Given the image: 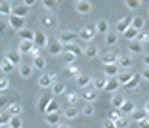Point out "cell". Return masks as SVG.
Returning <instances> with one entry per match:
<instances>
[{
  "mask_svg": "<svg viewBox=\"0 0 149 128\" xmlns=\"http://www.w3.org/2000/svg\"><path fill=\"white\" fill-rule=\"evenodd\" d=\"M77 38H79V33L71 31V29H67V31H61L59 35H57V40H59L61 44H71V42H77Z\"/></svg>",
  "mask_w": 149,
  "mask_h": 128,
  "instance_id": "cell-2",
  "label": "cell"
},
{
  "mask_svg": "<svg viewBox=\"0 0 149 128\" xmlns=\"http://www.w3.org/2000/svg\"><path fill=\"white\" fill-rule=\"evenodd\" d=\"M10 88V80L6 77H0V92H4V90Z\"/></svg>",
  "mask_w": 149,
  "mask_h": 128,
  "instance_id": "cell-50",
  "label": "cell"
},
{
  "mask_svg": "<svg viewBox=\"0 0 149 128\" xmlns=\"http://www.w3.org/2000/svg\"><path fill=\"white\" fill-rule=\"evenodd\" d=\"M134 29H138V31H141L145 27V19L141 17V15H136V17H132V23H130Z\"/></svg>",
  "mask_w": 149,
  "mask_h": 128,
  "instance_id": "cell-38",
  "label": "cell"
},
{
  "mask_svg": "<svg viewBox=\"0 0 149 128\" xmlns=\"http://www.w3.org/2000/svg\"><path fill=\"white\" fill-rule=\"evenodd\" d=\"M107 80H109V77L103 73V75H100V77H96V79H92V86H94V88H97V90H105Z\"/></svg>",
  "mask_w": 149,
  "mask_h": 128,
  "instance_id": "cell-17",
  "label": "cell"
},
{
  "mask_svg": "<svg viewBox=\"0 0 149 128\" xmlns=\"http://www.w3.org/2000/svg\"><path fill=\"white\" fill-rule=\"evenodd\" d=\"M44 120L50 126H59V120H61V115L59 111H54V113H44Z\"/></svg>",
  "mask_w": 149,
  "mask_h": 128,
  "instance_id": "cell-8",
  "label": "cell"
},
{
  "mask_svg": "<svg viewBox=\"0 0 149 128\" xmlns=\"http://www.w3.org/2000/svg\"><path fill=\"white\" fill-rule=\"evenodd\" d=\"M54 111H59V103H57L56 99H52L48 105L44 107V113H54Z\"/></svg>",
  "mask_w": 149,
  "mask_h": 128,
  "instance_id": "cell-44",
  "label": "cell"
},
{
  "mask_svg": "<svg viewBox=\"0 0 149 128\" xmlns=\"http://www.w3.org/2000/svg\"><path fill=\"white\" fill-rule=\"evenodd\" d=\"M74 10H77V13H80V15H88V13L92 12V4H90L88 0H77Z\"/></svg>",
  "mask_w": 149,
  "mask_h": 128,
  "instance_id": "cell-6",
  "label": "cell"
},
{
  "mask_svg": "<svg viewBox=\"0 0 149 128\" xmlns=\"http://www.w3.org/2000/svg\"><path fill=\"white\" fill-rule=\"evenodd\" d=\"M97 97H100V90L94 88V86H86V88H82V92H80V99H84V102L96 103Z\"/></svg>",
  "mask_w": 149,
  "mask_h": 128,
  "instance_id": "cell-1",
  "label": "cell"
},
{
  "mask_svg": "<svg viewBox=\"0 0 149 128\" xmlns=\"http://www.w3.org/2000/svg\"><path fill=\"white\" fill-rule=\"evenodd\" d=\"M118 65H120V69H132V65H134V59H132V54H123V56H118Z\"/></svg>",
  "mask_w": 149,
  "mask_h": 128,
  "instance_id": "cell-10",
  "label": "cell"
},
{
  "mask_svg": "<svg viewBox=\"0 0 149 128\" xmlns=\"http://www.w3.org/2000/svg\"><path fill=\"white\" fill-rule=\"evenodd\" d=\"M42 2V6L46 8V12H54L57 6V0H40Z\"/></svg>",
  "mask_w": 149,
  "mask_h": 128,
  "instance_id": "cell-41",
  "label": "cell"
},
{
  "mask_svg": "<svg viewBox=\"0 0 149 128\" xmlns=\"http://www.w3.org/2000/svg\"><path fill=\"white\" fill-rule=\"evenodd\" d=\"M17 35H19V38L21 40H35V31H31V29H19L17 31Z\"/></svg>",
  "mask_w": 149,
  "mask_h": 128,
  "instance_id": "cell-33",
  "label": "cell"
},
{
  "mask_svg": "<svg viewBox=\"0 0 149 128\" xmlns=\"http://www.w3.org/2000/svg\"><path fill=\"white\" fill-rule=\"evenodd\" d=\"M8 25H10V29L19 31V29L25 27V17H19V15H15V13H10L8 15Z\"/></svg>",
  "mask_w": 149,
  "mask_h": 128,
  "instance_id": "cell-5",
  "label": "cell"
},
{
  "mask_svg": "<svg viewBox=\"0 0 149 128\" xmlns=\"http://www.w3.org/2000/svg\"><path fill=\"white\" fill-rule=\"evenodd\" d=\"M118 109L123 111L124 115H132V113H134V111H136V105H134V103L130 102V99H124V103L120 107H118Z\"/></svg>",
  "mask_w": 149,
  "mask_h": 128,
  "instance_id": "cell-30",
  "label": "cell"
},
{
  "mask_svg": "<svg viewBox=\"0 0 149 128\" xmlns=\"http://www.w3.org/2000/svg\"><path fill=\"white\" fill-rule=\"evenodd\" d=\"M8 111L12 113V115H21L23 107H21V103H10V105H8Z\"/></svg>",
  "mask_w": 149,
  "mask_h": 128,
  "instance_id": "cell-43",
  "label": "cell"
},
{
  "mask_svg": "<svg viewBox=\"0 0 149 128\" xmlns=\"http://www.w3.org/2000/svg\"><path fill=\"white\" fill-rule=\"evenodd\" d=\"M36 2H38V0H23V4H25V6H29V8H33V6H35Z\"/></svg>",
  "mask_w": 149,
  "mask_h": 128,
  "instance_id": "cell-56",
  "label": "cell"
},
{
  "mask_svg": "<svg viewBox=\"0 0 149 128\" xmlns=\"http://www.w3.org/2000/svg\"><path fill=\"white\" fill-rule=\"evenodd\" d=\"M63 58H65V63H67V65H71V63H74V59L79 58V56H74L73 52H63Z\"/></svg>",
  "mask_w": 149,
  "mask_h": 128,
  "instance_id": "cell-48",
  "label": "cell"
},
{
  "mask_svg": "<svg viewBox=\"0 0 149 128\" xmlns=\"http://www.w3.org/2000/svg\"><path fill=\"white\" fill-rule=\"evenodd\" d=\"M33 46H35V42H33V40H21V42H19V46H17V50L21 54H31Z\"/></svg>",
  "mask_w": 149,
  "mask_h": 128,
  "instance_id": "cell-29",
  "label": "cell"
},
{
  "mask_svg": "<svg viewBox=\"0 0 149 128\" xmlns=\"http://www.w3.org/2000/svg\"><path fill=\"white\" fill-rule=\"evenodd\" d=\"M12 113H10V111H6V113H2V115H0V126H8L10 124V119H12Z\"/></svg>",
  "mask_w": 149,
  "mask_h": 128,
  "instance_id": "cell-45",
  "label": "cell"
},
{
  "mask_svg": "<svg viewBox=\"0 0 149 128\" xmlns=\"http://www.w3.org/2000/svg\"><path fill=\"white\" fill-rule=\"evenodd\" d=\"M140 82H141V73H134V75H132V79L128 80V84L124 86V88H126V90H138Z\"/></svg>",
  "mask_w": 149,
  "mask_h": 128,
  "instance_id": "cell-19",
  "label": "cell"
},
{
  "mask_svg": "<svg viewBox=\"0 0 149 128\" xmlns=\"http://www.w3.org/2000/svg\"><path fill=\"white\" fill-rule=\"evenodd\" d=\"M10 2H12V0H10Z\"/></svg>",
  "mask_w": 149,
  "mask_h": 128,
  "instance_id": "cell-63",
  "label": "cell"
},
{
  "mask_svg": "<svg viewBox=\"0 0 149 128\" xmlns=\"http://www.w3.org/2000/svg\"><path fill=\"white\" fill-rule=\"evenodd\" d=\"M10 105V97L8 96H0V107H8Z\"/></svg>",
  "mask_w": 149,
  "mask_h": 128,
  "instance_id": "cell-52",
  "label": "cell"
},
{
  "mask_svg": "<svg viewBox=\"0 0 149 128\" xmlns=\"http://www.w3.org/2000/svg\"><path fill=\"white\" fill-rule=\"evenodd\" d=\"M79 113H80V111L77 109L74 105H71V103H69V105L63 109V119H67V120H74L77 117H79Z\"/></svg>",
  "mask_w": 149,
  "mask_h": 128,
  "instance_id": "cell-14",
  "label": "cell"
},
{
  "mask_svg": "<svg viewBox=\"0 0 149 128\" xmlns=\"http://www.w3.org/2000/svg\"><path fill=\"white\" fill-rule=\"evenodd\" d=\"M128 124H130V122H128V120H124V119H123V120H120V122H118V126H128Z\"/></svg>",
  "mask_w": 149,
  "mask_h": 128,
  "instance_id": "cell-59",
  "label": "cell"
},
{
  "mask_svg": "<svg viewBox=\"0 0 149 128\" xmlns=\"http://www.w3.org/2000/svg\"><path fill=\"white\" fill-rule=\"evenodd\" d=\"M143 67H149V54L143 56Z\"/></svg>",
  "mask_w": 149,
  "mask_h": 128,
  "instance_id": "cell-58",
  "label": "cell"
},
{
  "mask_svg": "<svg viewBox=\"0 0 149 128\" xmlns=\"http://www.w3.org/2000/svg\"><path fill=\"white\" fill-rule=\"evenodd\" d=\"M54 97H56V96L52 94V90H50V92H46V94H42V96L38 97V109H42V111H44V107L48 105V103L52 102Z\"/></svg>",
  "mask_w": 149,
  "mask_h": 128,
  "instance_id": "cell-24",
  "label": "cell"
},
{
  "mask_svg": "<svg viewBox=\"0 0 149 128\" xmlns=\"http://www.w3.org/2000/svg\"><path fill=\"white\" fill-rule=\"evenodd\" d=\"M141 79L149 82V67H143V71H141Z\"/></svg>",
  "mask_w": 149,
  "mask_h": 128,
  "instance_id": "cell-55",
  "label": "cell"
},
{
  "mask_svg": "<svg viewBox=\"0 0 149 128\" xmlns=\"http://www.w3.org/2000/svg\"><path fill=\"white\" fill-rule=\"evenodd\" d=\"M36 46H40V48H46V44H48V36H46V33L44 31H35V40H33Z\"/></svg>",
  "mask_w": 149,
  "mask_h": 128,
  "instance_id": "cell-16",
  "label": "cell"
},
{
  "mask_svg": "<svg viewBox=\"0 0 149 128\" xmlns=\"http://www.w3.org/2000/svg\"><path fill=\"white\" fill-rule=\"evenodd\" d=\"M105 44H107V46L118 44V33H117V31H109V33L105 35Z\"/></svg>",
  "mask_w": 149,
  "mask_h": 128,
  "instance_id": "cell-31",
  "label": "cell"
},
{
  "mask_svg": "<svg viewBox=\"0 0 149 128\" xmlns=\"http://www.w3.org/2000/svg\"><path fill=\"white\" fill-rule=\"evenodd\" d=\"M59 2H61V0H57V4H59Z\"/></svg>",
  "mask_w": 149,
  "mask_h": 128,
  "instance_id": "cell-61",
  "label": "cell"
},
{
  "mask_svg": "<svg viewBox=\"0 0 149 128\" xmlns=\"http://www.w3.org/2000/svg\"><path fill=\"white\" fill-rule=\"evenodd\" d=\"M50 90H52L54 96H61V94H65V82H61V80H56V82L50 86Z\"/></svg>",
  "mask_w": 149,
  "mask_h": 128,
  "instance_id": "cell-26",
  "label": "cell"
},
{
  "mask_svg": "<svg viewBox=\"0 0 149 128\" xmlns=\"http://www.w3.org/2000/svg\"><path fill=\"white\" fill-rule=\"evenodd\" d=\"M63 48H65V44H61L57 38L48 40V44H46V50H48L50 56H59V54H63Z\"/></svg>",
  "mask_w": 149,
  "mask_h": 128,
  "instance_id": "cell-3",
  "label": "cell"
},
{
  "mask_svg": "<svg viewBox=\"0 0 149 128\" xmlns=\"http://www.w3.org/2000/svg\"><path fill=\"white\" fill-rule=\"evenodd\" d=\"M84 56H86L88 59H94V58H97V56H100V50H97L96 44H92V42H90V44L84 46Z\"/></svg>",
  "mask_w": 149,
  "mask_h": 128,
  "instance_id": "cell-18",
  "label": "cell"
},
{
  "mask_svg": "<svg viewBox=\"0 0 149 128\" xmlns=\"http://www.w3.org/2000/svg\"><path fill=\"white\" fill-rule=\"evenodd\" d=\"M15 67H17V65H13V63L10 61L8 58H6V56H4V59L0 61V71H2L4 75H10V73H12V71L15 69Z\"/></svg>",
  "mask_w": 149,
  "mask_h": 128,
  "instance_id": "cell-25",
  "label": "cell"
},
{
  "mask_svg": "<svg viewBox=\"0 0 149 128\" xmlns=\"http://www.w3.org/2000/svg\"><path fill=\"white\" fill-rule=\"evenodd\" d=\"M120 88V82H118V79L117 77H109V80H107V84H105V92H117V90Z\"/></svg>",
  "mask_w": 149,
  "mask_h": 128,
  "instance_id": "cell-23",
  "label": "cell"
},
{
  "mask_svg": "<svg viewBox=\"0 0 149 128\" xmlns=\"http://www.w3.org/2000/svg\"><path fill=\"white\" fill-rule=\"evenodd\" d=\"M138 33H140V31H138V29H134V27H128V29H126V31H124L123 33V36H124V38H126L128 40V42H130V40H134V38H138Z\"/></svg>",
  "mask_w": 149,
  "mask_h": 128,
  "instance_id": "cell-36",
  "label": "cell"
},
{
  "mask_svg": "<svg viewBox=\"0 0 149 128\" xmlns=\"http://www.w3.org/2000/svg\"><path fill=\"white\" fill-rule=\"evenodd\" d=\"M77 86H79L80 90L86 88V86H92V77L84 75V73H79V75H77Z\"/></svg>",
  "mask_w": 149,
  "mask_h": 128,
  "instance_id": "cell-13",
  "label": "cell"
},
{
  "mask_svg": "<svg viewBox=\"0 0 149 128\" xmlns=\"http://www.w3.org/2000/svg\"><path fill=\"white\" fill-rule=\"evenodd\" d=\"M138 40H140V42H149V31H143V29H141L140 33H138Z\"/></svg>",
  "mask_w": 149,
  "mask_h": 128,
  "instance_id": "cell-49",
  "label": "cell"
},
{
  "mask_svg": "<svg viewBox=\"0 0 149 128\" xmlns=\"http://www.w3.org/2000/svg\"><path fill=\"white\" fill-rule=\"evenodd\" d=\"M40 25L44 27V29H56L57 27V17L56 13H44L42 17H40Z\"/></svg>",
  "mask_w": 149,
  "mask_h": 128,
  "instance_id": "cell-4",
  "label": "cell"
},
{
  "mask_svg": "<svg viewBox=\"0 0 149 128\" xmlns=\"http://www.w3.org/2000/svg\"><path fill=\"white\" fill-rule=\"evenodd\" d=\"M123 103H124V96L113 92V96H111V105H113V107H120Z\"/></svg>",
  "mask_w": 149,
  "mask_h": 128,
  "instance_id": "cell-39",
  "label": "cell"
},
{
  "mask_svg": "<svg viewBox=\"0 0 149 128\" xmlns=\"http://www.w3.org/2000/svg\"><path fill=\"white\" fill-rule=\"evenodd\" d=\"M96 27H97V33H100V35H103V36L109 33V21H107V19H97V21H96Z\"/></svg>",
  "mask_w": 149,
  "mask_h": 128,
  "instance_id": "cell-28",
  "label": "cell"
},
{
  "mask_svg": "<svg viewBox=\"0 0 149 128\" xmlns=\"http://www.w3.org/2000/svg\"><path fill=\"white\" fill-rule=\"evenodd\" d=\"M132 75H134V73H132L130 69H123V71H120V73L117 75V79H118V82H120V86H126L128 80L132 79Z\"/></svg>",
  "mask_w": 149,
  "mask_h": 128,
  "instance_id": "cell-20",
  "label": "cell"
},
{
  "mask_svg": "<svg viewBox=\"0 0 149 128\" xmlns=\"http://www.w3.org/2000/svg\"><path fill=\"white\" fill-rule=\"evenodd\" d=\"M33 67L38 71H44L46 69V59L42 58V56H36V58H33Z\"/></svg>",
  "mask_w": 149,
  "mask_h": 128,
  "instance_id": "cell-37",
  "label": "cell"
},
{
  "mask_svg": "<svg viewBox=\"0 0 149 128\" xmlns=\"http://www.w3.org/2000/svg\"><path fill=\"white\" fill-rule=\"evenodd\" d=\"M130 117H132V120H141V119H145V117H147V111H145V109H141V111H134Z\"/></svg>",
  "mask_w": 149,
  "mask_h": 128,
  "instance_id": "cell-47",
  "label": "cell"
},
{
  "mask_svg": "<svg viewBox=\"0 0 149 128\" xmlns=\"http://www.w3.org/2000/svg\"><path fill=\"white\" fill-rule=\"evenodd\" d=\"M128 52H130L132 56H140V54H143V42H140L138 38L130 40V44H128Z\"/></svg>",
  "mask_w": 149,
  "mask_h": 128,
  "instance_id": "cell-9",
  "label": "cell"
},
{
  "mask_svg": "<svg viewBox=\"0 0 149 128\" xmlns=\"http://www.w3.org/2000/svg\"><path fill=\"white\" fill-rule=\"evenodd\" d=\"M67 67H69V71H71V73H73V75H74V77L79 75V69H77V67H74V65H73V63H71V65H67Z\"/></svg>",
  "mask_w": 149,
  "mask_h": 128,
  "instance_id": "cell-57",
  "label": "cell"
},
{
  "mask_svg": "<svg viewBox=\"0 0 149 128\" xmlns=\"http://www.w3.org/2000/svg\"><path fill=\"white\" fill-rule=\"evenodd\" d=\"M94 36H96V35H94V33H90V31L86 29V27H82V29L79 31V38L82 40L84 44H90V42L94 40Z\"/></svg>",
  "mask_w": 149,
  "mask_h": 128,
  "instance_id": "cell-22",
  "label": "cell"
},
{
  "mask_svg": "<svg viewBox=\"0 0 149 128\" xmlns=\"http://www.w3.org/2000/svg\"><path fill=\"white\" fill-rule=\"evenodd\" d=\"M10 128H21L23 126V120L19 119V115H13L12 119H10V124H8Z\"/></svg>",
  "mask_w": 149,
  "mask_h": 128,
  "instance_id": "cell-42",
  "label": "cell"
},
{
  "mask_svg": "<svg viewBox=\"0 0 149 128\" xmlns=\"http://www.w3.org/2000/svg\"><path fill=\"white\" fill-rule=\"evenodd\" d=\"M101 126H105V128H113V126H117V124H115V120H113V119H107V120H103V122H101Z\"/></svg>",
  "mask_w": 149,
  "mask_h": 128,
  "instance_id": "cell-53",
  "label": "cell"
},
{
  "mask_svg": "<svg viewBox=\"0 0 149 128\" xmlns=\"http://www.w3.org/2000/svg\"><path fill=\"white\" fill-rule=\"evenodd\" d=\"M56 80H57L56 73H50V75H40V79H38V86H40V88H50V86H52Z\"/></svg>",
  "mask_w": 149,
  "mask_h": 128,
  "instance_id": "cell-7",
  "label": "cell"
},
{
  "mask_svg": "<svg viewBox=\"0 0 149 128\" xmlns=\"http://www.w3.org/2000/svg\"><path fill=\"white\" fill-rule=\"evenodd\" d=\"M8 29H10L8 21H4V19H2V15H0V35H4V33L8 31Z\"/></svg>",
  "mask_w": 149,
  "mask_h": 128,
  "instance_id": "cell-51",
  "label": "cell"
},
{
  "mask_svg": "<svg viewBox=\"0 0 149 128\" xmlns=\"http://www.w3.org/2000/svg\"><path fill=\"white\" fill-rule=\"evenodd\" d=\"M145 2H147V4H149V0H145Z\"/></svg>",
  "mask_w": 149,
  "mask_h": 128,
  "instance_id": "cell-62",
  "label": "cell"
},
{
  "mask_svg": "<svg viewBox=\"0 0 149 128\" xmlns=\"http://www.w3.org/2000/svg\"><path fill=\"white\" fill-rule=\"evenodd\" d=\"M12 13H15V15H19V17H27L29 15V6H25L21 2V4H15L12 8Z\"/></svg>",
  "mask_w": 149,
  "mask_h": 128,
  "instance_id": "cell-21",
  "label": "cell"
},
{
  "mask_svg": "<svg viewBox=\"0 0 149 128\" xmlns=\"http://www.w3.org/2000/svg\"><path fill=\"white\" fill-rule=\"evenodd\" d=\"M80 113H82L84 117H92L94 113H96V107H94V103L84 102V105H82V109H80Z\"/></svg>",
  "mask_w": 149,
  "mask_h": 128,
  "instance_id": "cell-34",
  "label": "cell"
},
{
  "mask_svg": "<svg viewBox=\"0 0 149 128\" xmlns=\"http://www.w3.org/2000/svg\"><path fill=\"white\" fill-rule=\"evenodd\" d=\"M117 61H118V56L115 52H107V54L101 56V63H103V65H107V63H117Z\"/></svg>",
  "mask_w": 149,
  "mask_h": 128,
  "instance_id": "cell-32",
  "label": "cell"
},
{
  "mask_svg": "<svg viewBox=\"0 0 149 128\" xmlns=\"http://www.w3.org/2000/svg\"><path fill=\"white\" fill-rule=\"evenodd\" d=\"M130 23H132V17H123V19H118V21H117V33H118V35H123L128 27H130Z\"/></svg>",
  "mask_w": 149,
  "mask_h": 128,
  "instance_id": "cell-27",
  "label": "cell"
},
{
  "mask_svg": "<svg viewBox=\"0 0 149 128\" xmlns=\"http://www.w3.org/2000/svg\"><path fill=\"white\" fill-rule=\"evenodd\" d=\"M124 4L128 10H138L141 6V0H124Z\"/></svg>",
  "mask_w": 149,
  "mask_h": 128,
  "instance_id": "cell-46",
  "label": "cell"
},
{
  "mask_svg": "<svg viewBox=\"0 0 149 128\" xmlns=\"http://www.w3.org/2000/svg\"><path fill=\"white\" fill-rule=\"evenodd\" d=\"M33 63H19L17 65V71H19V75L23 77V79H31V75H33Z\"/></svg>",
  "mask_w": 149,
  "mask_h": 128,
  "instance_id": "cell-12",
  "label": "cell"
},
{
  "mask_svg": "<svg viewBox=\"0 0 149 128\" xmlns=\"http://www.w3.org/2000/svg\"><path fill=\"white\" fill-rule=\"evenodd\" d=\"M12 8L13 6H10V0L0 2V15H2V17H8L10 13H12Z\"/></svg>",
  "mask_w": 149,
  "mask_h": 128,
  "instance_id": "cell-35",
  "label": "cell"
},
{
  "mask_svg": "<svg viewBox=\"0 0 149 128\" xmlns=\"http://www.w3.org/2000/svg\"><path fill=\"white\" fill-rule=\"evenodd\" d=\"M65 96H67V102H69L71 105H77L79 99H80V94H74V92H65Z\"/></svg>",
  "mask_w": 149,
  "mask_h": 128,
  "instance_id": "cell-40",
  "label": "cell"
},
{
  "mask_svg": "<svg viewBox=\"0 0 149 128\" xmlns=\"http://www.w3.org/2000/svg\"><path fill=\"white\" fill-rule=\"evenodd\" d=\"M6 58H8L10 61L13 63V65H19V63H23V54L19 52V50H8V52H6Z\"/></svg>",
  "mask_w": 149,
  "mask_h": 128,
  "instance_id": "cell-11",
  "label": "cell"
},
{
  "mask_svg": "<svg viewBox=\"0 0 149 128\" xmlns=\"http://www.w3.org/2000/svg\"><path fill=\"white\" fill-rule=\"evenodd\" d=\"M120 71L123 69H120L118 63H107V65H103V73H105L107 77H117Z\"/></svg>",
  "mask_w": 149,
  "mask_h": 128,
  "instance_id": "cell-15",
  "label": "cell"
},
{
  "mask_svg": "<svg viewBox=\"0 0 149 128\" xmlns=\"http://www.w3.org/2000/svg\"><path fill=\"white\" fill-rule=\"evenodd\" d=\"M31 56H33V58H36V56H40V46H33V50H31Z\"/></svg>",
  "mask_w": 149,
  "mask_h": 128,
  "instance_id": "cell-54",
  "label": "cell"
},
{
  "mask_svg": "<svg viewBox=\"0 0 149 128\" xmlns=\"http://www.w3.org/2000/svg\"><path fill=\"white\" fill-rule=\"evenodd\" d=\"M143 109L147 111V115H149V99H147V102H145V107H143Z\"/></svg>",
  "mask_w": 149,
  "mask_h": 128,
  "instance_id": "cell-60",
  "label": "cell"
}]
</instances>
